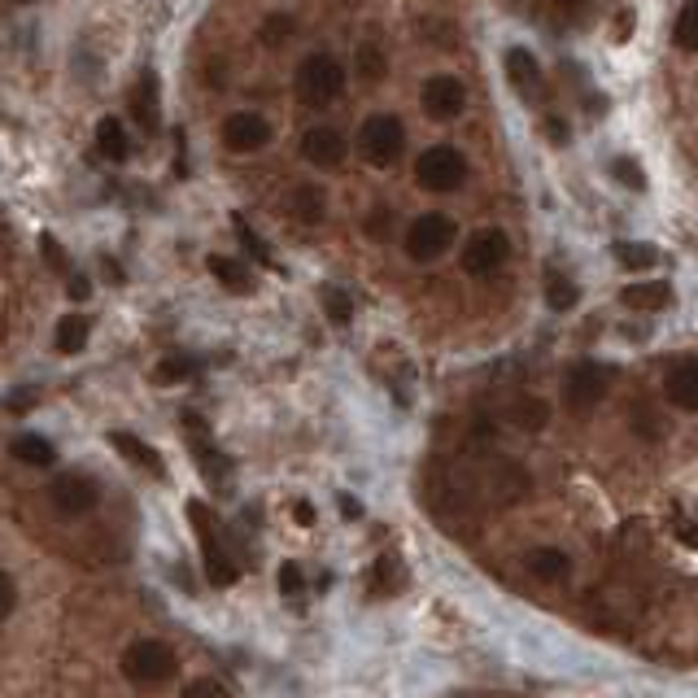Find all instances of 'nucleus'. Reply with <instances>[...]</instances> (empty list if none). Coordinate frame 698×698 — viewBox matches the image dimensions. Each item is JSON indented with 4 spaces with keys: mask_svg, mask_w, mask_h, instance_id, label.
Wrapping results in <instances>:
<instances>
[{
    "mask_svg": "<svg viewBox=\"0 0 698 698\" xmlns=\"http://www.w3.org/2000/svg\"><path fill=\"white\" fill-rule=\"evenodd\" d=\"M179 672V659L166 642H158V637H144V642H131L123 651V677L131 685H140V690H149V685H162L171 681Z\"/></svg>",
    "mask_w": 698,
    "mask_h": 698,
    "instance_id": "1",
    "label": "nucleus"
},
{
    "mask_svg": "<svg viewBox=\"0 0 698 698\" xmlns=\"http://www.w3.org/2000/svg\"><path fill=\"white\" fill-rule=\"evenodd\" d=\"M345 92V66L336 62L332 53H310L302 66H297V96L310 105V110H323L336 96Z\"/></svg>",
    "mask_w": 698,
    "mask_h": 698,
    "instance_id": "2",
    "label": "nucleus"
},
{
    "mask_svg": "<svg viewBox=\"0 0 698 698\" xmlns=\"http://www.w3.org/2000/svg\"><path fill=\"white\" fill-rule=\"evenodd\" d=\"M406 149V127L397 114H371L363 131H358V153H363L367 166H393Z\"/></svg>",
    "mask_w": 698,
    "mask_h": 698,
    "instance_id": "3",
    "label": "nucleus"
},
{
    "mask_svg": "<svg viewBox=\"0 0 698 698\" xmlns=\"http://www.w3.org/2000/svg\"><path fill=\"white\" fill-rule=\"evenodd\" d=\"M454 236H459V227H454L450 214H441V210L419 214V219L406 227V258L411 262H437L441 254H450Z\"/></svg>",
    "mask_w": 698,
    "mask_h": 698,
    "instance_id": "4",
    "label": "nucleus"
},
{
    "mask_svg": "<svg viewBox=\"0 0 698 698\" xmlns=\"http://www.w3.org/2000/svg\"><path fill=\"white\" fill-rule=\"evenodd\" d=\"M188 520H192V528H197V537H201V559H206V576H210L214 585H236L240 568L232 563V555L223 550L219 528H214V515H210L206 502H188Z\"/></svg>",
    "mask_w": 698,
    "mask_h": 698,
    "instance_id": "5",
    "label": "nucleus"
},
{
    "mask_svg": "<svg viewBox=\"0 0 698 698\" xmlns=\"http://www.w3.org/2000/svg\"><path fill=\"white\" fill-rule=\"evenodd\" d=\"M415 179H419V188H428V192H454V188H463V179H467V162L454 144H432V149L419 153Z\"/></svg>",
    "mask_w": 698,
    "mask_h": 698,
    "instance_id": "6",
    "label": "nucleus"
},
{
    "mask_svg": "<svg viewBox=\"0 0 698 698\" xmlns=\"http://www.w3.org/2000/svg\"><path fill=\"white\" fill-rule=\"evenodd\" d=\"M507 258H511V240H507V232H498V227H480V232H472L463 245V271L476 275V280L498 275L507 267Z\"/></svg>",
    "mask_w": 698,
    "mask_h": 698,
    "instance_id": "7",
    "label": "nucleus"
},
{
    "mask_svg": "<svg viewBox=\"0 0 698 698\" xmlns=\"http://www.w3.org/2000/svg\"><path fill=\"white\" fill-rule=\"evenodd\" d=\"M48 498H53V511H57V515H66V520H79V515L96 511V502H101V485H96L92 476H83V472H66V476L53 480Z\"/></svg>",
    "mask_w": 698,
    "mask_h": 698,
    "instance_id": "8",
    "label": "nucleus"
},
{
    "mask_svg": "<svg viewBox=\"0 0 698 698\" xmlns=\"http://www.w3.org/2000/svg\"><path fill=\"white\" fill-rule=\"evenodd\" d=\"M607 389H611V367L581 363V367L568 371V380H563V402H568L572 411H594V406L607 397Z\"/></svg>",
    "mask_w": 698,
    "mask_h": 698,
    "instance_id": "9",
    "label": "nucleus"
},
{
    "mask_svg": "<svg viewBox=\"0 0 698 698\" xmlns=\"http://www.w3.org/2000/svg\"><path fill=\"white\" fill-rule=\"evenodd\" d=\"M419 105H424V114L437 118V123H454V118L463 114V105H467L463 79H454V75H432V79L424 83V92H419Z\"/></svg>",
    "mask_w": 698,
    "mask_h": 698,
    "instance_id": "10",
    "label": "nucleus"
},
{
    "mask_svg": "<svg viewBox=\"0 0 698 698\" xmlns=\"http://www.w3.org/2000/svg\"><path fill=\"white\" fill-rule=\"evenodd\" d=\"M223 144L232 153H258L271 144V123L258 110H236L223 123Z\"/></svg>",
    "mask_w": 698,
    "mask_h": 698,
    "instance_id": "11",
    "label": "nucleus"
},
{
    "mask_svg": "<svg viewBox=\"0 0 698 698\" xmlns=\"http://www.w3.org/2000/svg\"><path fill=\"white\" fill-rule=\"evenodd\" d=\"M345 153H349V144L336 127H310L302 136V158L310 166H319V171H336L345 162Z\"/></svg>",
    "mask_w": 698,
    "mask_h": 698,
    "instance_id": "12",
    "label": "nucleus"
},
{
    "mask_svg": "<svg viewBox=\"0 0 698 698\" xmlns=\"http://www.w3.org/2000/svg\"><path fill=\"white\" fill-rule=\"evenodd\" d=\"M184 428L192 432V454H197V463H201V472H206V480H210V485H223L227 472H232V463H227L223 454L210 445L206 419H201V415H184Z\"/></svg>",
    "mask_w": 698,
    "mask_h": 698,
    "instance_id": "13",
    "label": "nucleus"
},
{
    "mask_svg": "<svg viewBox=\"0 0 698 698\" xmlns=\"http://www.w3.org/2000/svg\"><path fill=\"white\" fill-rule=\"evenodd\" d=\"M127 105H131V118H136L149 136L162 127V96H158V75H153V70H144V75H140V83L131 88Z\"/></svg>",
    "mask_w": 698,
    "mask_h": 698,
    "instance_id": "14",
    "label": "nucleus"
},
{
    "mask_svg": "<svg viewBox=\"0 0 698 698\" xmlns=\"http://www.w3.org/2000/svg\"><path fill=\"white\" fill-rule=\"evenodd\" d=\"M284 210L293 214L297 223L319 227L323 219H328V197H323V188H315V184H293L288 197H284Z\"/></svg>",
    "mask_w": 698,
    "mask_h": 698,
    "instance_id": "15",
    "label": "nucleus"
},
{
    "mask_svg": "<svg viewBox=\"0 0 698 698\" xmlns=\"http://www.w3.org/2000/svg\"><path fill=\"white\" fill-rule=\"evenodd\" d=\"M664 397L677 411H694L698 415V363L690 358V363H677L664 376Z\"/></svg>",
    "mask_w": 698,
    "mask_h": 698,
    "instance_id": "16",
    "label": "nucleus"
},
{
    "mask_svg": "<svg viewBox=\"0 0 698 698\" xmlns=\"http://www.w3.org/2000/svg\"><path fill=\"white\" fill-rule=\"evenodd\" d=\"M524 568H528V576H537V581H568L572 559L563 555V550H555V546H537V550H528Z\"/></svg>",
    "mask_w": 698,
    "mask_h": 698,
    "instance_id": "17",
    "label": "nucleus"
},
{
    "mask_svg": "<svg viewBox=\"0 0 698 698\" xmlns=\"http://www.w3.org/2000/svg\"><path fill=\"white\" fill-rule=\"evenodd\" d=\"M428 507H432V515H467L472 511V493L467 489H459L454 480H441V485H432L428 489Z\"/></svg>",
    "mask_w": 698,
    "mask_h": 698,
    "instance_id": "18",
    "label": "nucleus"
},
{
    "mask_svg": "<svg viewBox=\"0 0 698 698\" xmlns=\"http://www.w3.org/2000/svg\"><path fill=\"white\" fill-rule=\"evenodd\" d=\"M507 79L515 83V92H524V96L537 92L541 66H537V57L528 53V48H511V53H507Z\"/></svg>",
    "mask_w": 698,
    "mask_h": 698,
    "instance_id": "19",
    "label": "nucleus"
},
{
    "mask_svg": "<svg viewBox=\"0 0 698 698\" xmlns=\"http://www.w3.org/2000/svg\"><path fill=\"white\" fill-rule=\"evenodd\" d=\"M367 581H371L367 585L371 598H393V594H402V585H406V568L393 555H384V559H376V568H371Z\"/></svg>",
    "mask_w": 698,
    "mask_h": 698,
    "instance_id": "20",
    "label": "nucleus"
},
{
    "mask_svg": "<svg viewBox=\"0 0 698 698\" xmlns=\"http://www.w3.org/2000/svg\"><path fill=\"white\" fill-rule=\"evenodd\" d=\"M541 293H546L550 310H572L576 302H581V288H576L572 275H563L559 267H550L546 275H541Z\"/></svg>",
    "mask_w": 698,
    "mask_h": 698,
    "instance_id": "21",
    "label": "nucleus"
},
{
    "mask_svg": "<svg viewBox=\"0 0 698 698\" xmlns=\"http://www.w3.org/2000/svg\"><path fill=\"white\" fill-rule=\"evenodd\" d=\"M550 424V406H546V397H515L511 402V428H520V432H541Z\"/></svg>",
    "mask_w": 698,
    "mask_h": 698,
    "instance_id": "22",
    "label": "nucleus"
},
{
    "mask_svg": "<svg viewBox=\"0 0 698 698\" xmlns=\"http://www.w3.org/2000/svg\"><path fill=\"white\" fill-rule=\"evenodd\" d=\"M110 441H114V450L123 454L127 463H136V467H144V472H153V476H162L166 467H162V459H158V450H149V445H140L131 432H110Z\"/></svg>",
    "mask_w": 698,
    "mask_h": 698,
    "instance_id": "23",
    "label": "nucleus"
},
{
    "mask_svg": "<svg viewBox=\"0 0 698 698\" xmlns=\"http://www.w3.org/2000/svg\"><path fill=\"white\" fill-rule=\"evenodd\" d=\"M668 302H672V284H664V280L624 288V306H629V310H664Z\"/></svg>",
    "mask_w": 698,
    "mask_h": 698,
    "instance_id": "24",
    "label": "nucleus"
},
{
    "mask_svg": "<svg viewBox=\"0 0 698 698\" xmlns=\"http://www.w3.org/2000/svg\"><path fill=\"white\" fill-rule=\"evenodd\" d=\"M493 498L507 507V502H524L528 498V476H524V467H515V463H502L498 472H493Z\"/></svg>",
    "mask_w": 698,
    "mask_h": 698,
    "instance_id": "25",
    "label": "nucleus"
},
{
    "mask_svg": "<svg viewBox=\"0 0 698 698\" xmlns=\"http://www.w3.org/2000/svg\"><path fill=\"white\" fill-rule=\"evenodd\" d=\"M210 275L227 288V293H249V288H254V275H249L245 262L223 258V254H214V258H210Z\"/></svg>",
    "mask_w": 698,
    "mask_h": 698,
    "instance_id": "26",
    "label": "nucleus"
},
{
    "mask_svg": "<svg viewBox=\"0 0 698 698\" xmlns=\"http://www.w3.org/2000/svg\"><path fill=\"white\" fill-rule=\"evenodd\" d=\"M96 149H101V158H110V162H127L131 144H127V131H123L118 118H101V123H96Z\"/></svg>",
    "mask_w": 698,
    "mask_h": 698,
    "instance_id": "27",
    "label": "nucleus"
},
{
    "mask_svg": "<svg viewBox=\"0 0 698 698\" xmlns=\"http://www.w3.org/2000/svg\"><path fill=\"white\" fill-rule=\"evenodd\" d=\"M9 454H14L18 463H27V467H48V463H53V445H48L44 437H35V432H22V437L9 441Z\"/></svg>",
    "mask_w": 698,
    "mask_h": 698,
    "instance_id": "28",
    "label": "nucleus"
},
{
    "mask_svg": "<svg viewBox=\"0 0 698 698\" xmlns=\"http://www.w3.org/2000/svg\"><path fill=\"white\" fill-rule=\"evenodd\" d=\"M616 262L629 271H651L659 262V249L655 245H642V240H620L616 245Z\"/></svg>",
    "mask_w": 698,
    "mask_h": 698,
    "instance_id": "29",
    "label": "nucleus"
},
{
    "mask_svg": "<svg viewBox=\"0 0 698 698\" xmlns=\"http://www.w3.org/2000/svg\"><path fill=\"white\" fill-rule=\"evenodd\" d=\"M88 332H92V323L83 315H66L57 323V349H62V354H79V349L88 345Z\"/></svg>",
    "mask_w": 698,
    "mask_h": 698,
    "instance_id": "30",
    "label": "nucleus"
},
{
    "mask_svg": "<svg viewBox=\"0 0 698 698\" xmlns=\"http://www.w3.org/2000/svg\"><path fill=\"white\" fill-rule=\"evenodd\" d=\"M672 44H677L681 53H698V0H690V5L681 9L677 31H672Z\"/></svg>",
    "mask_w": 698,
    "mask_h": 698,
    "instance_id": "31",
    "label": "nucleus"
},
{
    "mask_svg": "<svg viewBox=\"0 0 698 698\" xmlns=\"http://www.w3.org/2000/svg\"><path fill=\"white\" fill-rule=\"evenodd\" d=\"M384 53L376 44H358V79H367V83H380L384 79Z\"/></svg>",
    "mask_w": 698,
    "mask_h": 698,
    "instance_id": "32",
    "label": "nucleus"
},
{
    "mask_svg": "<svg viewBox=\"0 0 698 698\" xmlns=\"http://www.w3.org/2000/svg\"><path fill=\"white\" fill-rule=\"evenodd\" d=\"M323 310H328L332 323H349V315H354V302H349L341 288H323Z\"/></svg>",
    "mask_w": 698,
    "mask_h": 698,
    "instance_id": "33",
    "label": "nucleus"
},
{
    "mask_svg": "<svg viewBox=\"0 0 698 698\" xmlns=\"http://www.w3.org/2000/svg\"><path fill=\"white\" fill-rule=\"evenodd\" d=\"M288 35H293V18H288V14H275V18L262 22V44H267V48H280Z\"/></svg>",
    "mask_w": 698,
    "mask_h": 698,
    "instance_id": "34",
    "label": "nucleus"
},
{
    "mask_svg": "<svg viewBox=\"0 0 698 698\" xmlns=\"http://www.w3.org/2000/svg\"><path fill=\"white\" fill-rule=\"evenodd\" d=\"M611 175L624 179V188H633V192L646 188V175H642V166H637L633 158H616V162H611Z\"/></svg>",
    "mask_w": 698,
    "mask_h": 698,
    "instance_id": "35",
    "label": "nucleus"
},
{
    "mask_svg": "<svg viewBox=\"0 0 698 698\" xmlns=\"http://www.w3.org/2000/svg\"><path fill=\"white\" fill-rule=\"evenodd\" d=\"M153 376H158V384H179V380L192 376V363H188V358H162Z\"/></svg>",
    "mask_w": 698,
    "mask_h": 698,
    "instance_id": "36",
    "label": "nucleus"
},
{
    "mask_svg": "<svg viewBox=\"0 0 698 698\" xmlns=\"http://www.w3.org/2000/svg\"><path fill=\"white\" fill-rule=\"evenodd\" d=\"M40 254L48 258V267H53L57 275H70V258H66V249L62 245H57V236H40Z\"/></svg>",
    "mask_w": 698,
    "mask_h": 698,
    "instance_id": "37",
    "label": "nucleus"
},
{
    "mask_svg": "<svg viewBox=\"0 0 698 698\" xmlns=\"http://www.w3.org/2000/svg\"><path fill=\"white\" fill-rule=\"evenodd\" d=\"M236 236H240V245H245L258 262H267V267H271V249L262 245V236H254V227H249L245 219H236Z\"/></svg>",
    "mask_w": 698,
    "mask_h": 698,
    "instance_id": "38",
    "label": "nucleus"
},
{
    "mask_svg": "<svg viewBox=\"0 0 698 698\" xmlns=\"http://www.w3.org/2000/svg\"><path fill=\"white\" fill-rule=\"evenodd\" d=\"M363 232L371 236V240H384L393 232V210H384V206H376L367 214V223H363Z\"/></svg>",
    "mask_w": 698,
    "mask_h": 698,
    "instance_id": "39",
    "label": "nucleus"
},
{
    "mask_svg": "<svg viewBox=\"0 0 698 698\" xmlns=\"http://www.w3.org/2000/svg\"><path fill=\"white\" fill-rule=\"evenodd\" d=\"M184 698H232V694H227V685H219L214 677H201V681L188 685Z\"/></svg>",
    "mask_w": 698,
    "mask_h": 698,
    "instance_id": "40",
    "label": "nucleus"
},
{
    "mask_svg": "<svg viewBox=\"0 0 698 698\" xmlns=\"http://www.w3.org/2000/svg\"><path fill=\"white\" fill-rule=\"evenodd\" d=\"M14 603H18V589H14V581H9V572H0V620L14 611Z\"/></svg>",
    "mask_w": 698,
    "mask_h": 698,
    "instance_id": "41",
    "label": "nucleus"
},
{
    "mask_svg": "<svg viewBox=\"0 0 698 698\" xmlns=\"http://www.w3.org/2000/svg\"><path fill=\"white\" fill-rule=\"evenodd\" d=\"M280 589L284 594H302V568L297 563H284L280 568Z\"/></svg>",
    "mask_w": 698,
    "mask_h": 698,
    "instance_id": "42",
    "label": "nucleus"
},
{
    "mask_svg": "<svg viewBox=\"0 0 698 698\" xmlns=\"http://www.w3.org/2000/svg\"><path fill=\"white\" fill-rule=\"evenodd\" d=\"M66 293H70V297H75V302H83V297H88V293H92V284H88V280H83V275H70V288H66Z\"/></svg>",
    "mask_w": 698,
    "mask_h": 698,
    "instance_id": "43",
    "label": "nucleus"
},
{
    "mask_svg": "<svg viewBox=\"0 0 698 698\" xmlns=\"http://www.w3.org/2000/svg\"><path fill=\"white\" fill-rule=\"evenodd\" d=\"M293 520H297V524H315V507H310V502H297V507H293Z\"/></svg>",
    "mask_w": 698,
    "mask_h": 698,
    "instance_id": "44",
    "label": "nucleus"
},
{
    "mask_svg": "<svg viewBox=\"0 0 698 698\" xmlns=\"http://www.w3.org/2000/svg\"><path fill=\"white\" fill-rule=\"evenodd\" d=\"M546 136H550V140H559V144H563V140H568V127H563V123H559V118H546Z\"/></svg>",
    "mask_w": 698,
    "mask_h": 698,
    "instance_id": "45",
    "label": "nucleus"
},
{
    "mask_svg": "<svg viewBox=\"0 0 698 698\" xmlns=\"http://www.w3.org/2000/svg\"><path fill=\"white\" fill-rule=\"evenodd\" d=\"M341 507H345V520H358V502L354 498H341Z\"/></svg>",
    "mask_w": 698,
    "mask_h": 698,
    "instance_id": "46",
    "label": "nucleus"
},
{
    "mask_svg": "<svg viewBox=\"0 0 698 698\" xmlns=\"http://www.w3.org/2000/svg\"><path fill=\"white\" fill-rule=\"evenodd\" d=\"M555 5H559V9H568V14H572V9H581V0H555Z\"/></svg>",
    "mask_w": 698,
    "mask_h": 698,
    "instance_id": "47",
    "label": "nucleus"
}]
</instances>
